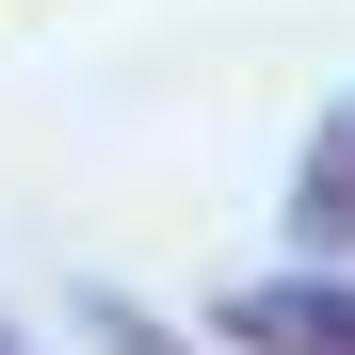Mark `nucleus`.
Returning <instances> with one entry per match:
<instances>
[{
  "instance_id": "1",
  "label": "nucleus",
  "mask_w": 355,
  "mask_h": 355,
  "mask_svg": "<svg viewBox=\"0 0 355 355\" xmlns=\"http://www.w3.org/2000/svg\"><path fill=\"white\" fill-rule=\"evenodd\" d=\"M210 355H355V259H275L210 307Z\"/></svg>"
},
{
  "instance_id": "2",
  "label": "nucleus",
  "mask_w": 355,
  "mask_h": 355,
  "mask_svg": "<svg viewBox=\"0 0 355 355\" xmlns=\"http://www.w3.org/2000/svg\"><path fill=\"white\" fill-rule=\"evenodd\" d=\"M291 259H355V81L307 113V146H291Z\"/></svg>"
},
{
  "instance_id": "3",
  "label": "nucleus",
  "mask_w": 355,
  "mask_h": 355,
  "mask_svg": "<svg viewBox=\"0 0 355 355\" xmlns=\"http://www.w3.org/2000/svg\"><path fill=\"white\" fill-rule=\"evenodd\" d=\"M65 323H81L97 355H210V339H178L162 307H130V291H81V307H65Z\"/></svg>"
},
{
  "instance_id": "4",
  "label": "nucleus",
  "mask_w": 355,
  "mask_h": 355,
  "mask_svg": "<svg viewBox=\"0 0 355 355\" xmlns=\"http://www.w3.org/2000/svg\"><path fill=\"white\" fill-rule=\"evenodd\" d=\"M0 355H33V339H17V323H0Z\"/></svg>"
}]
</instances>
